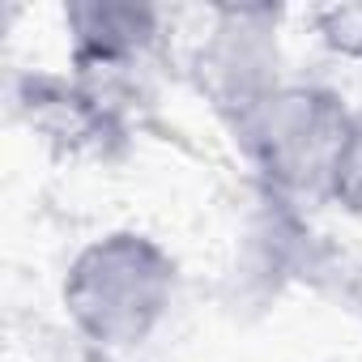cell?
Wrapping results in <instances>:
<instances>
[{
	"mask_svg": "<svg viewBox=\"0 0 362 362\" xmlns=\"http://www.w3.org/2000/svg\"><path fill=\"white\" fill-rule=\"evenodd\" d=\"M166 290L170 264L162 260V252L136 235H115L107 243H94L73 264L64 298L86 332L107 345H128L141 341L162 315Z\"/></svg>",
	"mask_w": 362,
	"mask_h": 362,
	"instance_id": "1",
	"label": "cell"
}]
</instances>
